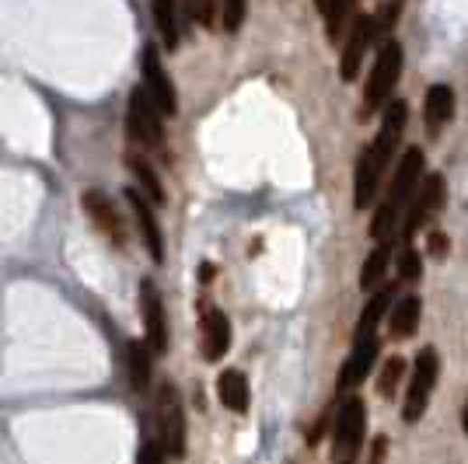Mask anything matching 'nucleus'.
Segmentation results:
<instances>
[{
  "instance_id": "1",
  "label": "nucleus",
  "mask_w": 468,
  "mask_h": 464,
  "mask_svg": "<svg viewBox=\"0 0 468 464\" xmlns=\"http://www.w3.org/2000/svg\"><path fill=\"white\" fill-rule=\"evenodd\" d=\"M406 123H409V105L402 102V98H395V102L385 108V119H381V126L374 133L370 147H364L360 157H357V172H353V207L357 209L374 207L381 179H385L388 164L395 161V154H398Z\"/></svg>"
},
{
  "instance_id": "2",
  "label": "nucleus",
  "mask_w": 468,
  "mask_h": 464,
  "mask_svg": "<svg viewBox=\"0 0 468 464\" xmlns=\"http://www.w3.org/2000/svg\"><path fill=\"white\" fill-rule=\"evenodd\" d=\"M423 164H426V154L419 147H406V154L398 161L395 175H391V185L385 192V200L374 209V220H370V237L378 245H391V237L402 224V213L409 209V203L417 200L419 179H423Z\"/></svg>"
},
{
  "instance_id": "3",
  "label": "nucleus",
  "mask_w": 468,
  "mask_h": 464,
  "mask_svg": "<svg viewBox=\"0 0 468 464\" xmlns=\"http://www.w3.org/2000/svg\"><path fill=\"white\" fill-rule=\"evenodd\" d=\"M402 63H406L402 42L388 39L385 46H378L370 78L364 84V112H360V119H370L374 112H381V108L391 105V91H395V84L402 78Z\"/></svg>"
},
{
  "instance_id": "4",
  "label": "nucleus",
  "mask_w": 468,
  "mask_h": 464,
  "mask_svg": "<svg viewBox=\"0 0 468 464\" xmlns=\"http://www.w3.org/2000/svg\"><path fill=\"white\" fill-rule=\"evenodd\" d=\"M154 413H157V440H161L157 447H161V454H168V458L183 461L189 426H185L183 394H179V387L172 385V381H164V385L157 387Z\"/></svg>"
},
{
  "instance_id": "5",
  "label": "nucleus",
  "mask_w": 468,
  "mask_h": 464,
  "mask_svg": "<svg viewBox=\"0 0 468 464\" xmlns=\"http://www.w3.org/2000/svg\"><path fill=\"white\" fill-rule=\"evenodd\" d=\"M364 433H367V405L364 398L350 394L336 413V426H332V458L339 464H350L360 447H364Z\"/></svg>"
},
{
  "instance_id": "6",
  "label": "nucleus",
  "mask_w": 468,
  "mask_h": 464,
  "mask_svg": "<svg viewBox=\"0 0 468 464\" xmlns=\"http://www.w3.org/2000/svg\"><path fill=\"white\" fill-rule=\"evenodd\" d=\"M437 377H441V357H437L434 346H426V349H419L417 367H413V381H409L406 398H402V419L409 426L423 419L426 405H430V394L437 387Z\"/></svg>"
},
{
  "instance_id": "7",
  "label": "nucleus",
  "mask_w": 468,
  "mask_h": 464,
  "mask_svg": "<svg viewBox=\"0 0 468 464\" xmlns=\"http://www.w3.org/2000/svg\"><path fill=\"white\" fill-rule=\"evenodd\" d=\"M126 133L136 147L144 151H157L164 140V126H161V112L154 108L151 95L144 91V84H136L126 102Z\"/></svg>"
},
{
  "instance_id": "8",
  "label": "nucleus",
  "mask_w": 468,
  "mask_h": 464,
  "mask_svg": "<svg viewBox=\"0 0 468 464\" xmlns=\"http://www.w3.org/2000/svg\"><path fill=\"white\" fill-rule=\"evenodd\" d=\"M447 203V181H444V175H426L423 179V185H419L417 200L409 203V209H406V220H402V237L406 241H413L426 224H430V217L437 213V209Z\"/></svg>"
},
{
  "instance_id": "9",
  "label": "nucleus",
  "mask_w": 468,
  "mask_h": 464,
  "mask_svg": "<svg viewBox=\"0 0 468 464\" xmlns=\"http://www.w3.org/2000/svg\"><path fill=\"white\" fill-rule=\"evenodd\" d=\"M144 91L151 95V102L161 116L175 119L179 116V95H175V84L168 78V70L161 67V52L154 42L144 46Z\"/></svg>"
},
{
  "instance_id": "10",
  "label": "nucleus",
  "mask_w": 468,
  "mask_h": 464,
  "mask_svg": "<svg viewBox=\"0 0 468 464\" xmlns=\"http://www.w3.org/2000/svg\"><path fill=\"white\" fill-rule=\"evenodd\" d=\"M374 46V18L367 11H357V18L350 22L346 32V50L339 60V78L342 80H357L360 67H364V52Z\"/></svg>"
},
{
  "instance_id": "11",
  "label": "nucleus",
  "mask_w": 468,
  "mask_h": 464,
  "mask_svg": "<svg viewBox=\"0 0 468 464\" xmlns=\"http://www.w3.org/2000/svg\"><path fill=\"white\" fill-rule=\"evenodd\" d=\"M140 308H144V329H147V349L151 353H168V318H164V301L154 280L140 283Z\"/></svg>"
},
{
  "instance_id": "12",
  "label": "nucleus",
  "mask_w": 468,
  "mask_h": 464,
  "mask_svg": "<svg viewBox=\"0 0 468 464\" xmlns=\"http://www.w3.org/2000/svg\"><path fill=\"white\" fill-rule=\"evenodd\" d=\"M378 353H381V339L378 336L353 339V349H350V357L339 370V391H353V387L364 385V377L374 370Z\"/></svg>"
},
{
  "instance_id": "13",
  "label": "nucleus",
  "mask_w": 468,
  "mask_h": 464,
  "mask_svg": "<svg viewBox=\"0 0 468 464\" xmlns=\"http://www.w3.org/2000/svg\"><path fill=\"white\" fill-rule=\"evenodd\" d=\"M80 203L88 209V217L95 220V227L112 241V245H126V227H123V217H119V209L112 203V196H105L98 189H88L84 196H80Z\"/></svg>"
},
{
  "instance_id": "14",
  "label": "nucleus",
  "mask_w": 468,
  "mask_h": 464,
  "mask_svg": "<svg viewBox=\"0 0 468 464\" xmlns=\"http://www.w3.org/2000/svg\"><path fill=\"white\" fill-rule=\"evenodd\" d=\"M123 196H126L133 217H136V227H140V237H144L147 252H151V258L161 265V262H164V237H161V224H157V217H154V207L147 203V196H144L136 185H130Z\"/></svg>"
},
{
  "instance_id": "15",
  "label": "nucleus",
  "mask_w": 468,
  "mask_h": 464,
  "mask_svg": "<svg viewBox=\"0 0 468 464\" xmlns=\"http://www.w3.org/2000/svg\"><path fill=\"white\" fill-rule=\"evenodd\" d=\"M231 349V321L224 311H207L203 314V357L210 363L224 360Z\"/></svg>"
},
{
  "instance_id": "16",
  "label": "nucleus",
  "mask_w": 468,
  "mask_h": 464,
  "mask_svg": "<svg viewBox=\"0 0 468 464\" xmlns=\"http://www.w3.org/2000/svg\"><path fill=\"white\" fill-rule=\"evenodd\" d=\"M423 119H426V129L437 133L444 123L454 119V88L451 84H434L423 98Z\"/></svg>"
},
{
  "instance_id": "17",
  "label": "nucleus",
  "mask_w": 468,
  "mask_h": 464,
  "mask_svg": "<svg viewBox=\"0 0 468 464\" xmlns=\"http://www.w3.org/2000/svg\"><path fill=\"white\" fill-rule=\"evenodd\" d=\"M217 398H220V405L231 409V413H248V398H252L248 377H245L241 370H224V374L217 377Z\"/></svg>"
},
{
  "instance_id": "18",
  "label": "nucleus",
  "mask_w": 468,
  "mask_h": 464,
  "mask_svg": "<svg viewBox=\"0 0 468 464\" xmlns=\"http://www.w3.org/2000/svg\"><path fill=\"white\" fill-rule=\"evenodd\" d=\"M126 168L133 172L136 189L147 196V203H151V207H164V203H168V196H164V185H161L157 172L151 168V161H144L140 154H126Z\"/></svg>"
},
{
  "instance_id": "19",
  "label": "nucleus",
  "mask_w": 468,
  "mask_h": 464,
  "mask_svg": "<svg viewBox=\"0 0 468 464\" xmlns=\"http://www.w3.org/2000/svg\"><path fill=\"white\" fill-rule=\"evenodd\" d=\"M419 314H423V301H419V297H402V301H398V304L388 311V332H391V339L417 336Z\"/></svg>"
},
{
  "instance_id": "20",
  "label": "nucleus",
  "mask_w": 468,
  "mask_h": 464,
  "mask_svg": "<svg viewBox=\"0 0 468 464\" xmlns=\"http://www.w3.org/2000/svg\"><path fill=\"white\" fill-rule=\"evenodd\" d=\"M395 304V286H381L374 297H370V304L364 308L360 314V321H357V332L353 339H364V336H374V329H378V321L388 314V308Z\"/></svg>"
},
{
  "instance_id": "21",
  "label": "nucleus",
  "mask_w": 468,
  "mask_h": 464,
  "mask_svg": "<svg viewBox=\"0 0 468 464\" xmlns=\"http://www.w3.org/2000/svg\"><path fill=\"white\" fill-rule=\"evenodd\" d=\"M126 357H130V385L136 394H147L151 391V349H147V342H130L126 346Z\"/></svg>"
},
{
  "instance_id": "22",
  "label": "nucleus",
  "mask_w": 468,
  "mask_h": 464,
  "mask_svg": "<svg viewBox=\"0 0 468 464\" xmlns=\"http://www.w3.org/2000/svg\"><path fill=\"white\" fill-rule=\"evenodd\" d=\"M318 14L325 18V28H329V42L342 39L350 32V22L357 18V7L353 4H329V0H318Z\"/></svg>"
},
{
  "instance_id": "23",
  "label": "nucleus",
  "mask_w": 468,
  "mask_h": 464,
  "mask_svg": "<svg viewBox=\"0 0 468 464\" xmlns=\"http://www.w3.org/2000/svg\"><path fill=\"white\" fill-rule=\"evenodd\" d=\"M388 258H391V245H378L370 255H367L364 269H360V290H378L385 273H388Z\"/></svg>"
},
{
  "instance_id": "24",
  "label": "nucleus",
  "mask_w": 468,
  "mask_h": 464,
  "mask_svg": "<svg viewBox=\"0 0 468 464\" xmlns=\"http://www.w3.org/2000/svg\"><path fill=\"white\" fill-rule=\"evenodd\" d=\"M151 14H154V25L161 32V42L168 50H175L179 46V14H175V4L172 0H157L154 7H151Z\"/></svg>"
},
{
  "instance_id": "25",
  "label": "nucleus",
  "mask_w": 468,
  "mask_h": 464,
  "mask_svg": "<svg viewBox=\"0 0 468 464\" xmlns=\"http://www.w3.org/2000/svg\"><path fill=\"white\" fill-rule=\"evenodd\" d=\"M398 280H402V283L423 280V255H419L413 245H406V248L398 252Z\"/></svg>"
},
{
  "instance_id": "26",
  "label": "nucleus",
  "mask_w": 468,
  "mask_h": 464,
  "mask_svg": "<svg viewBox=\"0 0 468 464\" xmlns=\"http://www.w3.org/2000/svg\"><path fill=\"white\" fill-rule=\"evenodd\" d=\"M402 374H406V360H402V357H391V360H385V367H381V377H378V394H381V398H391V391L398 387Z\"/></svg>"
},
{
  "instance_id": "27",
  "label": "nucleus",
  "mask_w": 468,
  "mask_h": 464,
  "mask_svg": "<svg viewBox=\"0 0 468 464\" xmlns=\"http://www.w3.org/2000/svg\"><path fill=\"white\" fill-rule=\"evenodd\" d=\"M245 14H248V7H245V0H224V7H220V28L234 35L241 22H245Z\"/></svg>"
},
{
  "instance_id": "28",
  "label": "nucleus",
  "mask_w": 468,
  "mask_h": 464,
  "mask_svg": "<svg viewBox=\"0 0 468 464\" xmlns=\"http://www.w3.org/2000/svg\"><path fill=\"white\" fill-rule=\"evenodd\" d=\"M447 248H451V241H447V234L444 231H430L426 234V252L434 258H444L447 255Z\"/></svg>"
},
{
  "instance_id": "29",
  "label": "nucleus",
  "mask_w": 468,
  "mask_h": 464,
  "mask_svg": "<svg viewBox=\"0 0 468 464\" xmlns=\"http://www.w3.org/2000/svg\"><path fill=\"white\" fill-rule=\"evenodd\" d=\"M136 464H164V454L157 443H144L140 454H136Z\"/></svg>"
},
{
  "instance_id": "30",
  "label": "nucleus",
  "mask_w": 468,
  "mask_h": 464,
  "mask_svg": "<svg viewBox=\"0 0 468 464\" xmlns=\"http://www.w3.org/2000/svg\"><path fill=\"white\" fill-rule=\"evenodd\" d=\"M192 18H200L203 25H213V4H200V7H192Z\"/></svg>"
},
{
  "instance_id": "31",
  "label": "nucleus",
  "mask_w": 468,
  "mask_h": 464,
  "mask_svg": "<svg viewBox=\"0 0 468 464\" xmlns=\"http://www.w3.org/2000/svg\"><path fill=\"white\" fill-rule=\"evenodd\" d=\"M213 273H217V269H213L210 262H203V265H200V276H203V283H213Z\"/></svg>"
}]
</instances>
